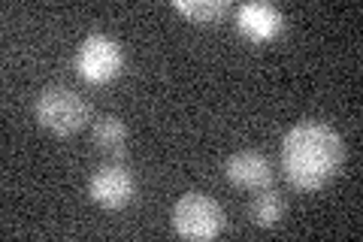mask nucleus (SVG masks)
Wrapping results in <instances>:
<instances>
[{
  "label": "nucleus",
  "instance_id": "nucleus-1",
  "mask_svg": "<svg viewBox=\"0 0 363 242\" xmlns=\"http://www.w3.org/2000/svg\"><path fill=\"white\" fill-rule=\"evenodd\" d=\"M345 148L324 121H300L281 140V172L297 191H321L342 167Z\"/></svg>",
  "mask_w": 363,
  "mask_h": 242
},
{
  "label": "nucleus",
  "instance_id": "nucleus-2",
  "mask_svg": "<svg viewBox=\"0 0 363 242\" xmlns=\"http://www.w3.org/2000/svg\"><path fill=\"white\" fill-rule=\"evenodd\" d=\"M33 115H37L40 128H45L55 136H73L79 131H85V124L91 119V106L85 97L73 88L52 85L40 91L37 103H33Z\"/></svg>",
  "mask_w": 363,
  "mask_h": 242
},
{
  "label": "nucleus",
  "instance_id": "nucleus-3",
  "mask_svg": "<svg viewBox=\"0 0 363 242\" xmlns=\"http://www.w3.org/2000/svg\"><path fill=\"white\" fill-rule=\"evenodd\" d=\"M224 224H227L224 209L206 194H185L173 206V227L182 239L191 242L215 239L224 230Z\"/></svg>",
  "mask_w": 363,
  "mask_h": 242
},
{
  "label": "nucleus",
  "instance_id": "nucleus-4",
  "mask_svg": "<svg viewBox=\"0 0 363 242\" xmlns=\"http://www.w3.org/2000/svg\"><path fill=\"white\" fill-rule=\"evenodd\" d=\"M124 67V55L121 45L116 40L104 37V33H91V37L82 40L76 52V70L79 76L91 85H106L112 82Z\"/></svg>",
  "mask_w": 363,
  "mask_h": 242
},
{
  "label": "nucleus",
  "instance_id": "nucleus-5",
  "mask_svg": "<svg viewBox=\"0 0 363 242\" xmlns=\"http://www.w3.org/2000/svg\"><path fill=\"white\" fill-rule=\"evenodd\" d=\"M88 197L94 200L100 209L118 212L124 206H130L136 197V179L133 172L118 164V160H106L100 164L88 179Z\"/></svg>",
  "mask_w": 363,
  "mask_h": 242
},
{
  "label": "nucleus",
  "instance_id": "nucleus-6",
  "mask_svg": "<svg viewBox=\"0 0 363 242\" xmlns=\"http://www.w3.org/2000/svg\"><path fill=\"white\" fill-rule=\"evenodd\" d=\"M224 176H227L230 185L242 188V191H260V188L272 185L276 170H272L267 155H260V152H236V155L227 158Z\"/></svg>",
  "mask_w": 363,
  "mask_h": 242
},
{
  "label": "nucleus",
  "instance_id": "nucleus-7",
  "mask_svg": "<svg viewBox=\"0 0 363 242\" xmlns=\"http://www.w3.org/2000/svg\"><path fill=\"white\" fill-rule=\"evenodd\" d=\"M236 28H240V33L245 40L269 43L285 31V16H281L272 4H260V0H255V4H242L240 9H236Z\"/></svg>",
  "mask_w": 363,
  "mask_h": 242
},
{
  "label": "nucleus",
  "instance_id": "nucleus-8",
  "mask_svg": "<svg viewBox=\"0 0 363 242\" xmlns=\"http://www.w3.org/2000/svg\"><path fill=\"white\" fill-rule=\"evenodd\" d=\"M91 140H94L100 155L116 158V155L124 152V143H128V128H124V121L118 119V115H104V119L94 121V128H91Z\"/></svg>",
  "mask_w": 363,
  "mask_h": 242
},
{
  "label": "nucleus",
  "instance_id": "nucleus-9",
  "mask_svg": "<svg viewBox=\"0 0 363 242\" xmlns=\"http://www.w3.org/2000/svg\"><path fill=\"white\" fill-rule=\"evenodd\" d=\"M248 218L257 227H276L285 218V197L272 188H260L255 191L252 203H248Z\"/></svg>",
  "mask_w": 363,
  "mask_h": 242
},
{
  "label": "nucleus",
  "instance_id": "nucleus-10",
  "mask_svg": "<svg viewBox=\"0 0 363 242\" xmlns=\"http://www.w3.org/2000/svg\"><path fill=\"white\" fill-rule=\"evenodd\" d=\"M176 13L185 16L194 25H218V21L230 13L224 0H176Z\"/></svg>",
  "mask_w": 363,
  "mask_h": 242
}]
</instances>
